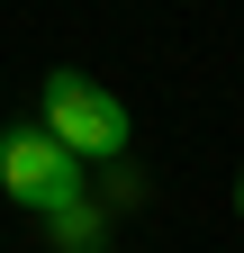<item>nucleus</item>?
<instances>
[{
	"instance_id": "f257e3e1",
	"label": "nucleus",
	"mask_w": 244,
	"mask_h": 253,
	"mask_svg": "<svg viewBox=\"0 0 244 253\" xmlns=\"http://www.w3.org/2000/svg\"><path fill=\"white\" fill-rule=\"evenodd\" d=\"M0 190H9L18 208L54 217V235H64V244H81V253L100 244L90 199H81V163L45 136V126H0Z\"/></svg>"
},
{
	"instance_id": "f03ea898",
	"label": "nucleus",
	"mask_w": 244,
	"mask_h": 253,
	"mask_svg": "<svg viewBox=\"0 0 244 253\" xmlns=\"http://www.w3.org/2000/svg\"><path fill=\"white\" fill-rule=\"evenodd\" d=\"M37 109H45V136L73 154V163H118L136 145V118L118 90H100L90 73H45L37 82Z\"/></svg>"
},
{
	"instance_id": "7ed1b4c3",
	"label": "nucleus",
	"mask_w": 244,
	"mask_h": 253,
	"mask_svg": "<svg viewBox=\"0 0 244 253\" xmlns=\"http://www.w3.org/2000/svg\"><path fill=\"white\" fill-rule=\"evenodd\" d=\"M235 208H244V181H235Z\"/></svg>"
}]
</instances>
